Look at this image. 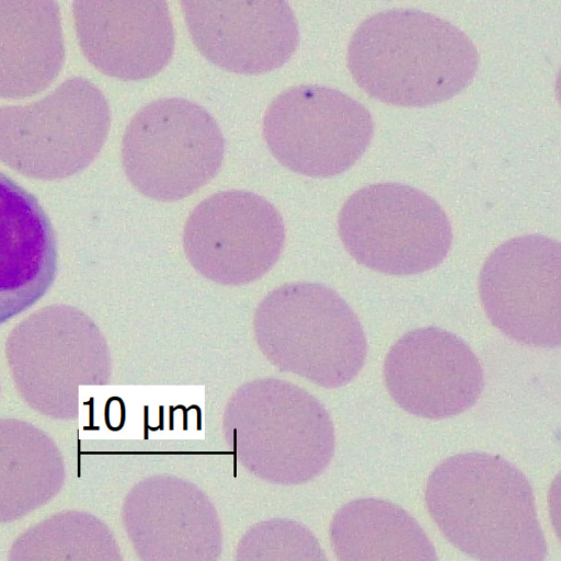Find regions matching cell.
<instances>
[{
    "instance_id": "cell-7",
    "label": "cell",
    "mask_w": 561,
    "mask_h": 561,
    "mask_svg": "<svg viewBox=\"0 0 561 561\" xmlns=\"http://www.w3.org/2000/svg\"><path fill=\"white\" fill-rule=\"evenodd\" d=\"M5 354L18 391L45 414L71 416L79 387L102 378L100 335L71 306H47L30 314L12 330Z\"/></svg>"
},
{
    "instance_id": "cell-12",
    "label": "cell",
    "mask_w": 561,
    "mask_h": 561,
    "mask_svg": "<svg viewBox=\"0 0 561 561\" xmlns=\"http://www.w3.org/2000/svg\"><path fill=\"white\" fill-rule=\"evenodd\" d=\"M180 4L198 51L230 72L275 70L299 44L297 19L285 1L182 0Z\"/></svg>"
},
{
    "instance_id": "cell-3",
    "label": "cell",
    "mask_w": 561,
    "mask_h": 561,
    "mask_svg": "<svg viewBox=\"0 0 561 561\" xmlns=\"http://www.w3.org/2000/svg\"><path fill=\"white\" fill-rule=\"evenodd\" d=\"M110 125L103 93L73 77L36 102L0 107V161L31 179H65L94 160Z\"/></svg>"
},
{
    "instance_id": "cell-1",
    "label": "cell",
    "mask_w": 561,
    "mask_h": 561,
    "mask_svg": "<svg viewBox=\"0 0 561 561\" xmlns=\"http://www.w3.org/2000/svg\"><path fill=\"white\" fill-rule=\"evenodd\" d=\"M472 39L449 21L416 9H389L364 20L347 45V67L371 99L402 107L444 102L477 72Z\"/></svg>"
},
{
    "instance_id": "cell-6",
    "label": "cell",
    "mask_w": 561,
    "mask_h": 561,
    "mask_svg": "<svg viewBox=\"0 0 561 561\" xmlns=\"http://www.w3.org/2000/svg\"><path fill=\"white\" fill-rule=\"evenodd\" d=\"M257 318L289 367L323 387L346 385L365 363L367 341L357 316L322 284L275 288L261 302Z\"/></svg>"
},
{
    "instance_id": "cell-2",
    "label": "cell",
    "mask_w": 561,
    "mask_h": 561,
    "mask_svg": "<svg viewBox=\"0 0 561 561\" xmlns=\"http://www.w3.org/2000/svg\"><path fill=\"white\" fill-rule=\"evenodd\" d=\"M428 513L461 552L486 561H541L548 549L533 489L499 455L465 453L440 462L425 488Z\"/></svg>"
},
{
    "instance_id": "cell-17",
    "label": "cell",
    "mask_w": 561,
    "mask_h": 561,
    "mask_svg": "<svg viewBox=\"0 0 561 561\" xmlns=\"http://www.w3.org/2000/svg\"><path fill=\"white\" fill-rule=\"evenodd\" d=\"M0 431V520L20 518L54 496L62 483V461L42 432L20 422Z\"/></svg>"
},
{
    "instance_id": "cell-5",
    "label": "cell",
    "mask_w": 561,
    "mask_h": 561,
    "mask_svg": "<svg viewBox=\"0 0 561 561\" xmlns=\"http://www.w3.org/2000/svg\"><path fill=\"white\" fill-rule=\"evenodd\" d=\"M225 139L214 117L185 99L156 100L130 118L121 158L142 195L174 202L209 183L219 171Z\"/></svg>"
},
{
    "instance_id": "cell-10",
    "label": "cell",
    "mask_w": 561,
    "mask_h": 561,
    "mask_svg": "<svg viewBox=\"0 0 561 561\" xmlns=\"http://www.w3.org/2000/svg\"><path fill=\"white\" fill-rule=\"evenodd\" d=\"M479 294L491 323L522 344L561 342V247L542 234L512 238L486 257Z\"/></svg>"
},
{
    "instance_id": "cell-15",
    "label": "cell",
    "mask_w": 561,
    "mask_h": 561,
    "mask_svg": "<svg viewBox=\"0 0 561 561\" xmlns=\"http://www.w3.org/2000/svg\"><path fill=\"white\" fill-rule=\"evenodd\" d=\"M64 59L55 1H0V98L23 99L43 91Z\"/></svg>"
},
{
    "instance_id": "cell-11",
    "label": "cell",
    "mask_w": 561,
    "mask_h": 561,
    "mask_svg": "<svg viewBox=\"0 0 561 561\" xmlns=\"http://www.w3.org/2000/svg\"><path fill=\"white\" fill-rule=\"evenodd\" d=\"M383 380L400 408L425 419L465 412L484 386L473 351L437 327L414 329L394 342L383 363Z\"/></svg>"
},
{
    "instance_id": "cell-14",
    "label": "cell",
    "mask_w": 561,
    "mask_h": 561,
    "mask_svg": "<svg viewBox=\"0 0 561 561\" xmlns=\"http://www.w3.org/2000/svg\"><path fill=\"white\" fill-rule=\"evenodd\" d=\"M57 264L56 236L44 208L0 172V324L47 293Z\"/></svg>"
},
{
    "instance_id": "cell-8",
    "label": "cell",
    "mask_w": 561,
    "mask_h": 561,
    "mask_svg": "<svg viewBox=\"0 0 561 561\" xmlns=\"http://www.w3.org/2000/svg\"><path fill=\"white\" fill-rule=\"evenodd\" d=\"M373 134V118L362 103L337 89L316 84L282 91L263 118V137L274 158L310 178H330L350 169Z\"/></svg>"
},
{
    "instance_id": "cell-13",
    "label": "cell",
    "mask_w": 561,
    "mask_h": 561,
    "mask_svg": "<svg viewBox=\"0 0 561 561\" xmlns=\"http://www.w3.org/2000/svg\"><path fill=\"white\" fill-rule=\"evenodd\" d=\"M75 27L85 58L121 80L159 73L174 50V30L165 1H76Z\"/></svg>"
},
{
    "instance_id": "cell-9",
    "label": "cell",
    "mask_w": 561,
    "mask_h": 561,
    "mask_svg": "<svg viewBox=\"0 0 561 561\" xmlns=\"http://www.w3.org/2000/svg\"><path fill=\"white\" fill-rule=\"evenodd\" d=\"M285 225L265 198L248 191L217 192L187 217L183 249L205 278L226 286L255 282L277 263Z\"/></svg>"
},
{
    "instance_id": "cell-16",
    "label": "cell",
    "mask_w": 561,
    "mask_h": 561,
    "mask_svg": "<svg viewBox=\"0 0 561 561\" xmlns=\"http://www.w3.org/2000/svg\"><path fill=\"white\" fill-rule=\"evenodd\" d=\"M332 542L341 560H437L435 548L416 519L401 506L362 497L336 513Z\"/></svg>"
},
{
    "instance_id": "cell-4",
    "label": "cell",
    "mask_w": 561,
    "mask_h": 561,
    "mask_svg": "<svg viewBox=\"0 0 561 561\" xmlns=\"http://www.w3.org/2000/svg\"><path fill=\"white\" fill-rule=\"evenodd\" d=\"M337 232L357 263L397 276L436 267L453 242L450 222L438 203L400 183L354 192L339 211Z\"/></svg>"
}]
</instances>
